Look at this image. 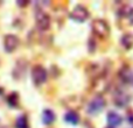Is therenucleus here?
I'll return each instance as SVG.
<instances>
[{
	"label": "nucleus",
	"instance_id": "obj_5",
	"mask_svg": "<svg viewBox=\"0 0 133 128\" xmlns=\"http://www.w3.org/2000/svg\"><path fill=\"white\" fill-rule=\"evenodd\" d=\"M36 25L41 30H47L50 26V18L47 13H44L43 11H37L36 12Z\"/></svg>",
	"mask_w": 133,
	"mask_h": 128
},
{
	"label": "nucleus",
	"instance_id": "obj_2",
	"mask_svg": "<svg viewBox=\"0 0 133 128\" xmlns=\"http://www.w3.org/2000/svg\"><path fill=\"white\" fill-rule=\"evenodd\" d=\"M32 79L35 85H41L47 80V71L41 65H35L32 70Z\"/></svg>",
	"mask_w": 133,
	"mask_h": 128
},
{
	"label": "nucleus",
	"instance_id": "obj_11",
	"mask_svg": "<svg viewBox=\"0 0 133 128\" xmlns=\"http://www.w3.org/2000/svg\"><path fill=\"white\" fill-rule=\"evenodd\" d=\"M122 43H123V46H124L125 48H127V49L132 48L133 47V35L132 34L124 35L123 39H122Z\"/></svg>",
	"mask_w": 133,
	"mask_h": 128
},
{
	"label": "nucleus",
	"instance_id": "obj_7",
	"mask_svg": "<svg viewBox=\"0 0 133 128\" xmlns=\"http://www.w3.org/2000/svg\"><path fill=\"white\" fill-rule=\"evenodd\" d=\"M106 119H108V124L110 125L111 127H118L123 121L122 117L116 112H110L108 114V118H106Z\"/></svg>",
	"mask_w": 133,
	"mask_h": 128
},
{
	"label": "nucleus",
	"instance_id": "obj_8",
	"mask_svg": "<svg viewBox=\"0 0 133 128\" xmlns=\"http://www.w3.org/2000/svg\"><path fill=\"white\" fill-rule=\"evenodd\" d=\"M55 121V113L51 110H44L42 113V122L44 125H51Z\"/></svg>",
	"mask_w": 133,
	"mask_h": 128
},
{
	"label": "nucleus",
	"instance_id": "obj_3",
	"mask_svg": "<svg viewBox=\"0 0 133 128\" xmlns=\"http://www.w3.org/2000/svg\"><path fill=\"white\" fill-rule=\"evenodd\" d=\"M104 106H105V100H104V98L102 96H97L90 101L89 106H88V112H89L90 114L95 115L101 112L104 108Z\"/></svg>",
	"mask_w": 133,
	"mask_h": 128
},
{
	"label": "nucleus",
	"instance_id": "obj_10",
	"mask_svg": "<svg viewBox=\"0 0 133 128\" xmlns=\"http://www.w3.org/2000/svg\"><path fill=\"white\" fill-rule=\"evenodd\" d=\"M15 127L16 128H29V126H28L27 117H26V115H20V117L16 119Z\"/></svg>",
	"mask_w": 133,
	"mask_h": 128
},
{
	"label": "nucleus",
	"instance_id": "obj_1",
	"mask_svg": "<svg viewBox=\"0 0 133 128\" xmlns=\"http://www.w3.org/2000/svg\"><path fill=\"white\" fill-rule=\"evenodd\" d=\"M92 32L96 36L101 37V39H106L110 33V27L104 20L97 19L92 22Z\"/></svg>",
	"mask_w": 133,
	"mask_h": 128
},
{
	"label": "nucleus",
	"instance_id": "obj_12",
	"mask_svg": "<svg viewBox=\"0 0 133 128\" xmlns=\"http://www.w3.org/2000/svg\"><path fill=\"white\" fill-rule=\"evenodd\" d=\"M7 101H8V105L12 106V107H16L19 104V97L16 93H12L9 94L8 99H7Z\"/></svg>",
	"mask_w": 133,
	"mask_h": 128
},
{
	"label": "nucleus",
	"instance_id": "obj_9",
	"mask_svg": "<svg viewBox=\"0 0 133 128\" xmlns=\"http://www.w3.org/2000/svg\"><path fill=\"white\" fill-rule=\"evenodd\" d=\"M64 119L66 122H69V124H71V125H77L78 121H79V117H78L77 113H75L74 111H69L65 114Z\"/></svg>",
	"mask_w": 133,
	"mask_h": 128
},
{
	"label": "nucleus",
	"instance_id": "obj_6",
	"mask_svg": "<svg viewBox=\"0 0 133 128\" xmlns=\"http://www.w3.org/2000/svg\"><path fill=\"white\" fill-rule=\"evenodd\" d=\"M18 46H19L18 36H15V35H13V34H8V35L5 36L4 47H5V50H6L7 53H12V51H14L16 48H18Z\"/></svg>",
	"mask_w": 133,
	"mask_h": 128
},
{
	"label": "nucleus",
	"instance_id": "obj_4",
	"mask_svg": "<svg viewBox=\"0 0 133 128\" xmlns=\"http://www.w3.org/2000/svg\"><path fill=\"white\" fill-rule=\"evenodd\" d=\"M70 18L76 22H84L89 18V12L83 6H76L70 13Z\"/></svg>",
	"mask_w": 133,
	"mask_h": 128
}]
</instances>
